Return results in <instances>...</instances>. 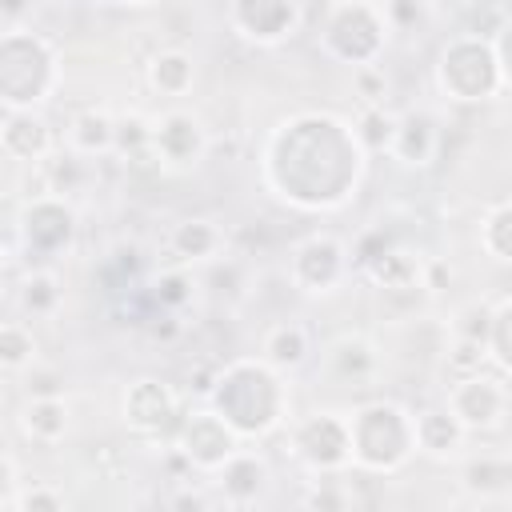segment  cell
Wrapping results in <instances>:
<instances>
[{
  "label": "cell",
  "instance_id": "6da1fadb",
  "mask_svg": "<svg viewBox=\"0 0 512 512\" xmlns=\"http://www.w3.org/2000/svg\"><path fill=\"white\" fill-rule=\"evenodd\" d=\"M364 152L352 128L336 116L304 112L276 128L264 172L268 184L296 208H336L356 192Z\"/></svg>",
  "mask_w": 512,
  "mask_h": 512
},
{
  "label": "cell",
  "instance_id": "7a4b0ae2",
  "mask_svg": "<svg viewBox=\"0 0 512 512\" xmlns=\"http://www.w3.org/2000/svg\"><path fill=\"white\" fill-rule=\"evenodd\" d=\"M208 408L236 436H264L284 420V380L264 360H232L216 372Z\"/></svg>",
  "mask_w": 512,
  "mask_h": 512
},
{
  "label": "cell",
  "instance_id": "3957f363",
  "mask_svg": "<svg viewBox=\"0 0 512 512\" xmlns=\"http://www.w3.org/2000/svg\"><path fill=\"white\" fill-rule=\"evenodd\" d=\"M512 32V28H508ZM508 32H500L496 40H476V36H452L440 48L436 60V84L448 100H500L508 92Z\"/></svg>",
  "mask_w": 512,
  "mask_h": 512
},
{
  "label": "cell",
  "instance_id": "277c9868",
  "mask_svg": "<svg viewBox=\"0 0 512 512\" xmlns=\"http://www.w3.org/2000/svg\"><path fill=\"white\" fill-rule=\"evenodd\" d=\"M56 52L44 36L28 28L0 32V108L4 112H36L56 88Z\"/></svg>",
  "mask_w": 512,
  "mask_h": 512
},
{
  "label": "cell",
  "instance_id": "5b68a950",
  "mask_svg": "<svg viewBox=\"0 0 512 512\" xmlns=\"http://www.w3.org/2000/svg\"><path fill=\"white\" fill-rule=\"evenodd\" d=\"M352 464L364 472H396L412 460V412L396 400H368L348 420Z\"/></svg>",
  "mask_w": 512,
  "mask_h": 512
},
{
  "label": "cell",
  "instance_id": "8992f818",
  "mask_svg": "<svg viewBox=\"0 0 512 512\" xmlns=\"http://www.w3.org/2000/svg\"><path fill=\"white\" fill-rule=\"evenodd\" d=\"M384 44H388V24H384L380 4L352 0V4L320 8V48L332 60L348 68H364V64H376Z\"/></svg>",
  "mask_w": 512,
  "mask_h": 512
},
{
  "label": "cell",
  "instance_id": "52a82bcc",
  "mask_svg": "<svg viewBox=\"0 0 512 512\" xmlns=\"http://www.w3.org/2000/svg\"><path fill=\"white\" fill-rule=\"evenodd\" d=\"M444 408L464 432H496L504 428V416H508V376L488 368L480 376L452 380Z\"/></svg>",
  "mask_w": 512,
  "mask_h": 512
},
{
  "label": "cell",
  "instance_id": "ba28073f",
  "mask_svg": "<svg viewBox=\"0 0 512 512\" xmlns=\"http://www.w3.org/2000/svg\"><path fill=\"white\" fill-rule=\"evenodd\" d=\"M224 20L240 40L256 48H276L304 28L308 8L296 0H236L224 8Z\"/></svg>",
  "mask_w": 512,
  "mask_h": 512
},
{
  "label": "cell",
  "instance_id": "9c48e42d",
  "mask_svg": "<svg viewBox=\"0 0 512 512\" xmlns=\"http://www.w3.org/2000/svg\"><path fill=\"white\" fill-rule=\"evenodd\" d=\"M124 428L140 440H156V436H176L180 428V396L176 388H168L164 380H152V376H140L128 384L124 392Z\"/></svg>",
  "mask_w": 512,
  "mask_h": 512
},
{
  "label": "cell",
  "instance_id": "30bf717a",
  "mask_svg": "<svg viewBox=\"0 0 512 512\" xmlns=\"http://www.w3.org/2000/svg\"><path fill=\"white\" fill-rule=\"evenodd\" d=\"M20 228V244L28 256L36 260H56L60 252H68L72 236H76V212L68 200L56 196H32L16 220Z\"/></svg>",
  "mask_w": 512,
  "mask_h": 512
},
{
  "label": "cell",
  "instance_id": "8fae6325",
  "mask_svg": "<svg viewBox=\"0 0 512 512\" xmlns=\"http://www.w3.org/2000/svg\"><path fill=\"white\" fill-rule=\"evenodd\" d=\"M172 440H176V452L188 460V468H200V472H216L224 460L240 452V436L212 408L184 412Z\"/></svg>",
  "mask_w": 512,
  "mask_h": 512
},
{
  "label": "cell",
  "instance_id": "7c38bea8",
  "mask_svg": "<svg viewBox=\"0 0 512 512\" xmlns=\"http://www.w3.org/2000/svg\"><path fill=\"white\" fill-rule=\"evenodd\" d=\"M292 452L312 468V472H344L352 464V444H348V420L340 412H312L292 428Z\"/></svg>",
  "mask_w": 512,
  "mask_h": 512
},
{
  "label": "cell",
  "instance_id": "4fadbf2b",
  "mask_svg": "<svg viewBox=\"0 0 512 512\" xmlns=\"http://www.w3.org/2000/svg\"><path fill=\"white\" fill-rule=\"evenodd\" d=\"M348 276V248L332 232H308L288 260V280L300 292H332Z\"/></svg>",
  "mask_w": 512,
  "mask_h": 512
},
{
  "label": "cell",
  "instance_id": "5bb4252c",
  "mask_svg": "<svg viewBox=\"0 0 512 512\" xmlns=\"http://www.w3.org/2000/svg\"><path fill=\"white\" fill-rule=\"evenodd\" d=\"M148 152L156 156V164L164 168H192L204 160L208 152V128L196 112L188 108H168L152 120V136H148Z\"/></svg>",
  "mask_w": 512,
  "mask_h": 512
},
{
  "label": "cell",
  "instance_id": "9a60e30c",
  "mask_svg": "<svg viewBox=\"0 0 512 512\" xmlns=\"http://www.w3.org/2000/svg\"><path fill=\"white\" fill-rule=\"evenodd\" d=\"M320 364H324V376L336 388H356L360 392V388H376L384 356H380V348L364 332H344V336L328 340Z\"/></svg>",
  "mask_w": 512,
  "mask_h": 512
},
{
  "label": "cell",
  "instance_id": "2e32d148",
  "mask_svg": "<svg viewBox=\"0 0 512 512\" xmlns=\"http://www.w3.org/2000/svg\"><path fill=\"white\" fill-rule=\"evenodd\" d=\"M440 152V124L432 112L412 108L404 116H396V132L388 144V156L400 160L404 168H428Z\"/></svg>",
  "mask_w": 512,
  "mask_h": 512
},
{
  "label": "cell",
  "instance_id": "e0dca14e",
  "mask_svg": "<svg viewBox=\"0 0 512 512\" xmlns=\"http://www.w3.org/2000/svg\"><path fill=\"white\" fill-rule=\"evenodd\" d=\"M224 244H228L224 228H220L216 220H208V216H184V220H176L172 232H168V252H172V260H176L180 268L220 260V256H224Z\"/></svg>",
  "mask_w": 512,
  "mask_h": 512
},
{
  "label": "cell",
  "instance_id": "ac0fdd59",
  "mask_svg": "<svg viewBox=\"0 0 512 512\" xmlns=\"http://www.w3.org/2000/svg\"><path fill=\"white\" fill-rule=\"evenodd\" d=\"M0 148L20 164H40L52 152V128L40 112H0Z\"/></svg>",
  "mask_w": 512,
  "mask_h": 512
},
{
  "label": "cell",
  "instance_id": "d6986e66",
  "mask_svg": "<svg viewBox=\"0 0 512 512\" xmlns=\"http://www.w3.org/2000/svg\"><path fill=\"white\" fill-rule=\"evenodd\" d=\"M216 488H220V496H224L232 508L256 504V500L264 496V488H268V464H264V456L240 448L232 460H224V464L216 468Z\"/></svg>",
  "mask_w": 512,
  "mask_h": 512
},
{
  "label": "cell",
  "instance_id": "ffe728a7",
  "mask_svg": "<svg viewBox=\"0 0 512 512\" xmlns=\"http://www.w3.org/2000/svg\"><path fill=\"white\" fill-rule=\"evenodd\" d=\"M464 428L452 420V412L444 404H432V408H420L412 416V440H416V452L424 456H436V460H448L464 448Z\"/></svg>",
  "mask_w": 512,
  "mask_h": 512
},
{
  "label": "cell",
  "instance_id": "44dd1931",
  "mask_svg": "<svg viewBox=\"0 0 512 512\" xmlns=\"http://www.w3.org/2000/svg\"><path fill=\"white\" fill-rule=\"evenodd\" d=\"M112 136H116V116L108 108H80L72 120H68V132H64V144L68 152L76 156H104L112 152Z\"/></svg>",
  "mask_w": 512,
  "mask_h": 512
},
{
  "label": "cell",
  "instance_id": "7402d4cb",
  "mask_svg": "<svg viewBox=\"0 0 512 512\" xmlns=\"http://www.w3.org/2000/svg\"><path fill=\"white\" fill-rule=\"evenodd\" d=\"M312 352V340H308V328L296 324V320H280L264 332L260 340V360L272 368V372H296Z\"/></svg>",
  "mask_w": 512,
  "mask_h": 512
},
{
  "label": "cell",
  "instance_id": "603a6c76",
  "mask_svg": "<svg viewBox=\"0 0 512 512\" xmlns=\"http://www.w3.org/2000/svg\"><path fill=\"white\" fill-rule=\"evenodd\" d=\"M20 432L28 440L44 444V448L64 444V436H68V404H64V396H56V400H24Z\"/></svg>",
  "mask_w": 512,
  "mask_h": 512
},
{
  "label": "cell",
  "instance_id": "cb8c5ba5",
  "mask_svg": "<svg viewBox=\"0 0 512 512\" xmlns=\"http://www.w3.org/2000/svg\"><path fill=\"white\" fill-rule=\"evenodd\" d=\"M144 72H148L152 92H160V96H184L192 88V80H196V60L184 48H160V52L148 56Z\"/></svg>",
  "mask_w": 512,
  "mask_h": 512
},
{
  "label": "cell",
  "instance_id": "d4e9b609",
  "mask_svg": "<svg viewBox=\"0 0 512 512\" xmlns=\"http://www.w3.org/2000/svg\"><path fill=\"white\" fill-rule=\"evenodd\" d=\"M60 300H64V288H60V276L52 268H32L20 276L16 284V304L24 316L32 320H48L60 312Z\"/></svg>",
  "mask_w": 512,
  "mask_h": 512
},
{
  "label": "cell",
  "instance_id": "484cf974",
  "mask_svg": "<svg viewBox=\"0 0 512 512\" xmlns=\"http://www.w3.org/2000/svg\"><path fill=\"white\" fill-rule=\"evenodd\" d=\"M88 184V160L84 156H76V152H48L44 160H40V192L36 196H56V200H64V196H72V192H80Z\"/></svg>",
  "mask_w": 512,
  "mask_h": 512
},
{
  "label": "cell",
  "instance_id": "4316f807",
  "mask_svg": "<svg viewBox=\"0 0 512 512\" xmlns=\"http://www.w3.org/2000/svg\"><path fill=\"white\" fill-rule=\"evenodd\" d=\"M148 296H152V304H156L160 312L180 316V312L192 304V296H196V272H192V268H180V264H168V268H160V272L152 276Z\"/></svg>",
  "mask_w": 512,
  "mask_h": 512
},
{
  "label": "cell",
  "instance_id": "83f0119b",
  "mask_svg": "<svg viewBox=\"0 0 512 512\" xmlns=\"http://www.w3.org/2000/svg\"><path fill=\"white\" fill-rule=\"evenodd\" d=\"M396 132V112H388L384 104H360L356 120H352V140L360 144V152H388Z\"/></svg>",
  "mask_w": 512,
  "mask_h": 512
},
{
  "label": "cell",
  "instance_id": "f1b7e54d",
  "mask_svg": "<svg viewBox=\"0 0 512 512\" xmlns=\"http://www.w3.org/2000/svg\"><path fill=\"white\" fill-rule=\"evenodd\" d=\"M460 480H464V488L476 492V496H500V492L508 488V480H512V468H508L504 456L480 452V456H472V460L464 464Z\"/></svg>",
  "mask_w": 512,
  "mask_h": 512
},
{
  "label": "cell",
  "instance_id": "f546056e",
  "mask_svg": "<svg viewBox=\"0 0 512 512\" xmlns=\"http://www.w3.org/2000/svg\"><path fill=\"white\" fill-rule=\"evenodd\" d=\"M40 360V348H36V336L24 320H4L0 324V368L4 372H24Z\"/></svg>",
  "mask_w": 512,
  "mask_h": 512
},
{
  "label": "cell",
  "instance_id": "4dcf8cb0",
  "mask_svg": "<svg viewBox=\"0 0 512 512\" xmlns=\"http://www.w3.org/2000/svg\"><path fill=\"white\" fill-rule=\"evenodd\" d=\"M480 248H484L496 264H504V260L512 256V204H508V200H496V204L488 208V216L480 220Z\"/></svg>",
  "mask_w": 512,
  "mask_h": 512
},
{
  "label": "cell",
  "instance_id": "1f68e13d",
  "mask_svg": "<svg viewBox=\"0 0 512 512\" xmlns=\"http://www.w3.org/2000/svg\"><path fill=\"white\" fill-rule=\"evenodd\" d=\"M508 320H512V296L500 292V296L492 300V324H488V340H484L488 364H492L500 376H508V368H512V352H508Z\"/></svg>",
  "mask_w": 512,
  "mask_h": 512
},
{
  "label": "cell",
  "instance_id": "d6a6232c",
  "mask_svg": "<svg viewBox=\"0 0 512 512\" xmlns=\"http://www.w3.org/2000/svg\"><path fill=\"white\" fill-rule=\"evenodd\" d=\"M148 136H152V120L140 116V112H128V116H116V136H112V152L136 160L148 152Z\"/></svg>",
  "mask_w": 512,
  "mask_h": 512
},
{
  "label": "cell",
  "instance_id": "836d02e7",
  "mask_svg": "<svg viewBox=\"0 0 512 512\" xmlns=\"http://www.w3.org/2000/svg\"><path fill=\"white\" fill-rule=\"evenodd\" d=\"M444 368H448L452 380H468V376L488 372L492 364H488V352H484L480 344H472V340H452V344L444 348Z\"/></svg>",
  "mask_w": 512,
  "mask_h": 512
},
{
  "label": "cell",
  "instance_id": "e575fe53",
  "mask_svg": "<svg viewBox=\"0 0 512 512\" xmlns=\"http://www.w3.org/2000/svg\"><path fill=\"white\" fill-rule=\"evenodd\" d=\"M488 324H492V304L476 300V304H468V308H460V312L452 316V336H456V340H472V344L484 348Z\"/></svg>",
  "mask_w": 512,
  "mask_h": 512
},
{
  "label": "cell",
  "instance_id": "d590c367",
  "mask_svg": "<svg viewBox=\"0 0 512 512\" xmlns=\"http://www.w3.org/2000/svg\"><path fill=\"white\" fill-rule=\"evenodd\" d=\"M24 396L28 400H56V396H64V372L56 364L36 360L32 368H24Z\"/></svg>",
  "mask_w": 512,
  "mask_h": 512
},
{
  "label": "cell",
  "instance_id": "8d00e7d4",
  "mask_svg": "<svg viewBox=\"0 0 512 512\" xmlns=\"http://www.w3.org/2000/svg\"><path fill=\"white\" fill-rule=\"evenodd\" d=\"M204 284H208L216 296L236 300V296H240V288H244V264H240L236 256H220V260H212V264H208Z\"/></svg>",
  "mask_w": 512,
  "mask_h": 512
},
{
  "label": "cell",
  "instance_id": "74e56055",
  "mask_svg": "<svg viewBox=\"0 0 512 512\" xmlns=\"http://www.w3.org/2000/svg\"><path fill=\"white\" fill-rule=\"evenodd\" d=\"M352 88H356L360 104H384L388 100V72L380 64L352 68Z\"/></svg>",
  "mask_w": 512,
  "mask_h": 512
},
{
  "label": "cell",
  "instance_id": "f35d334b",
  "mask_svg": "<svg viewBox=\"0 0 512 512\" xmlns=\"http://www.w3.org/2000/svg\"><path fill=\"white\" fill-rule=\"evenodd\" d=\"M16 512H68V504L52 484H28L16 492Z\"/></svg>",
  "mask_w": 512,
  "mask_h": 512
},
{
  "label": "cell",
  "instance_id": "ab89813d",
  "mask_svg": "<svg viewBox=\"0 0 512 512\" xmlns=\"http://www.w3.org/2000/svg\"><path fill=\"white\" fill-rule=\"evenodd\" d=\"M308 512H348V488L336 484L332 476L316 480L308 488Z\"/></svg>",
  "mask_w": 512,
  "mask_h": 512
},
{
  "label": "cell",
  "instance_id": "60d3db41",
  "mask_svg": "<svg viewBox=\"0 0 512 512\" xmlns=\"http://www.w3.org/2000/svg\"><path fill=\"white\" fill-rule=\"evenodd\" d=\"M164 512H212V500H208V492H200L192 484H180V488L168 492Z\"/></svg>",
  "mask_w": 512,
  "mask_h": 512
},
{
  "label": "cell",
  "instance_id": "b9f144b4",
  "mask_svg": "<svg viewBox=\"0 0 512 512\" xmlns=\"http://www.w3.org/2000/svg\"><path fill=\"white\" fill-rule=\"evenodd\" d=\"M144 332H148L152 340L168 344V340L184 336V320H180V316H172V312H152V316H144Z\"/></svg>",
  "mask_w": 512,
  "mask_h": 512
},
{
  "label": "cell",
  "instance_id": "7bdbcfd3",
  "mask_svg": "<svg viewBox=\"0 0 512 512\" xmlns=\"http://www.w3.org/2000/svg\"><path fill=\"white\" fill-rule=\"evenodd\" d=\"M12 496H16V464L0 452V508H4Z\"/></svg>",
  "mask_w": 512,
  "mask_h": 512
}]
</instances>
